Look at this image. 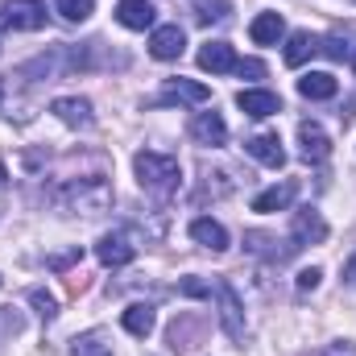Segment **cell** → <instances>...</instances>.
Segmentation results:
<instances>
[{
	"mask_svg": "<svg viewBox=\"0 0 356 356\" xmlns=\"http://www.w3.org/2000/svg\"><path fill=\"white\" fill-rule=\"evenodd\" d=\"M319 277H323V269H302V273H298V290H302V294H307V290H315V286H319Z\"/></svg>",
	"mask_w": 356,
	"mask_h": 356,
	"instance_id": "cell-28",
	"label": "cell"
},
{
	"mask_svg": "<svg viewBox=\"0 0 356 356\" xmlns=\"http://www.w3.org/2000/svg\"><path fill=\"white\" fill-rule=\"evenodd\" d=\"M0 25L17 33H33L46 25V4L42 0H4L0 4Z\"/></svg>",
	"mask_w": 356,
	"mask_h": 356,
	"instance_id": "cell-3",
	"label": "cell"
},
{
	"mask_svg": "<svg viewBox=\"0 0 356 356\" xmlns=\"http://www.w3.org/2000/svg\"><path fill=\"white\" fill-rule=\"evenodd\" d=\"M191 137H195L199 145H224V141H228V124H224L220 112H199V116L191 120Z\"/></svg>",
	"mask_w": 356,
	"mask_h": 356,
	"instance_id": "cell-14",
	"label": "cell"
},
{
	"mask_svg": "<svg viewBox=\"0 0 356 356\" xmlns=\"http://www.w3.org/2000/svg\"><path fill=\"white\" fill-rule=\"evenodd\" d=\"M236 108L245 116H253V120H266L273 112H282V95L266 91V88H245V91H236Z\"/></svg>",
	"mask_w": 356,
	"mask_h": 356,
	"instance_id": "cell-8",
	"label": "cell"
},
{
	"mask_svg": "<svg viewBox=\"0 0 356 356\" xmlns=\"http://www.w3.org/2000/svg\"><path fill=\"white\" fill-rule=\"evenodd\" d=\"M29 302H33V311H38V315H42L46 323H50V319L58 315V298H54V294H50L46 286H33V290H29Z\"/></svg>",
	"mask_w": 356,
	"mask_h": 356,
	"instance_id": "cell-24",
	"label": "cell"
},
{
	"mask_svg": "<svg viewBox=\"0 0 356 356\" xmlns=\"http://www.w3.org/2000/svg\"><path fill=\"white\" fill-rule=\"evenodd\" d=\"M158 99L162 104H207L211 91L203 88V83H195V79H166V88H162Z\"/></svg>",
	"mask_w": 356,
	"mask_h": 356,
	"instance_id": "cell-16",
	"label": "cell"
},
{
	"mask_svg": "<svg viewBox=\"0 0 356 356\" xmlns=\"http://www.w3.org/2000/svg\"><path fill=\"white\" fill-rule=\"evenodd\" d=\"M191 241L211 249V253H224L228 249V228L220 220H211V216H199V220H191Z\"/></svg>",
	"mask_w": 356,
	"mask_h": 356,
	"instance_id": "cell-11",
	"label": "cell"
},
{
	"mask_svg": "<svg viewBox=\"0 0 356 356\" xmlns=\"http://www.w3.org/2000/svg\"><path fill=\"white\" fill-rule=\"evenodd\" d=\"M311 54H319V38H311L307 29H298V33L286 38V67H302Z\"/></svg>",
	"mask_w": 356,
	"mask_h": 356,
	"instance_id": "cell-21",
	"label": "cell"
},
{
	"mask_svg": "<svg viewBox=\"0 0 356 356\" xmlns=\"http://www.w3.org/2000/svg\"><path fill=\"white\" fill-rule=\"evenodd\" d=\"M298 145H302V158L307 162H323L332 154V141H327L323 124H315V120H302L298 124Z\"/></svg>",
	"mask_w": 356,
	"mask_h": 356,
	"instance_id": "cell-15",
	"label": "cell"
},
{
	"mask_svg": "<svg viewBox=\"0 0 356 356\" xmlns=\"http://www.w3.org/2000/svg\"><path fill=\"white\" fill-rule=\"evenodd\" d=\"M95 257H99V266L120 269V266H129V261L137 257V245H133L124 232H104V236L95 241Z\"/></svg>",
	"mask_w": 356,
	"mask_h": 356,
	"instance_id": "cell-6",
	"label": "cell"
},
{
	"mask_svg": "<svg viewBox=\"0 0 356 356\" xmlns=\"http://www.w3.org/2000/svg\"><path fill=\"white\" fill-rule=\"evenodd\" d=\"M245 149H249L261 166H269V170H282V166H286V149H282V137H277V133H253V137L245 141Z\"/></svg>",
	"mask_w": 356,
	"mask_h": 356,
	"instance_id": "cell-10",
	"label": "cell"
},
{
	"mask_svg": "<svg viewBox=\"0 0 356 356\" xmlns=\"http://www.w3.org/2000/svg\"><path fill=\"white\" fill-rule=\"evenodd\" d=\"M54 203L71 216H99L108 211L112 203V182L104 175H91V178H71L63 191H54Z\"/></svg>",
	"mask_w": 356,
	"mask_h": 356,
	"instance_id": "cell-2",
	"label": "cell"
},
{
	"mask_svg": "<svg viewBox=\"0 0 356 356\" xmlns=\"http://www.w3.org/2000/svg\"><path fill=\"white\" fill-rule=\"evenodd\" d=\"M182 50H186V33L178 25H154L149 29V54L158 63H175V58H182Z\"/></svg>",
	"mask_w": 356,
	"mask_h": 356,
	"instance_id": "cell-7",
	"label": "cell"
},
{
	"mask_svg": "<svg viewBox=\"0 0 356 356\" xmlns=\"http://www.w3.org/2000/svg\"><path fill=\"white\" fill-rule=\"evenodd\" d=\"M0 95H4V88H0Z\"/></svg>",
	"mask_w": 356,
	"mask_h": 356,
	"instance_id": "cell-33",
	"label": "cell"
},
{
	"mask_svg": "<svg viewBox=\"0 0 356 356\" xmlns=\"http://www.w3.org/2000/svg\"><path fill=\"white\" fill-rule=\"evenodd\" d=\"M236 75H241V79H261V75H266V63H257V58H236Z\"/></svg>",
	"mask_w": 356,
	"mask_h": 356,
	"instance_id": "cell-26",
	"label": "cell"
},
{
	"mask_svg": "<svg viewBox=\"0 0 356 356\" xmlns=\"http://www.w3.org/2000/svg\"><path fill=\"white\" fill-rule=\"evenodd\" d=\"M0 282H4V277H0Z\"/></svg>",
	"mask_w": 356,
	"mask_h": 356,
	"instance_id": "cell-34",
	"label": "cell"
},
{
	"mask_svg": "<svg viewBox=\"0 0 356 356\" xmlns=\"http://www.w3.org/2000/svg\"><path fill=\"white\" fill-rule=\"evenodd\" d=\"M344 282H348V286H356V253L348 257V266H344Z\"/></svg>",
	"mask_w": 356,
	"mask_h": 356,
	"instance_id": "cell-30",
	"label": "cell"
},
{
	"mask_svg": "<svg viewBox=\"0 0 356 356\" xmlns=\"http://www.w3.org/2000/svg\"><path fill=\"white\" fill-rule=\"evenodd\" d=\"M116 21L124 29H154L158 25V8L149 0H120L116 4Z\"/></svg>",
	"mask_w": 356,
	"mask_h": 356,
	"instance_id": "cell-12",
	"label": "cell"
},
{
	"mask_svg": "<svg viewBox=\"0 0 356 356\" xmlns=\"http://www.w3.org/2000/svg\"><path fill=\"white\" fill-rule=\"evenodd\" d=\"M71 261H79V249H71V253H58V257H50V266H54V269H67Z\"/></svg>",
	"mask_w": 356,
	"mask_h": 356,
	"instance_id": "cell-29",
	"label": "cell"
},
{
	"mask_svg": "<svg viewBox=\"0 0 356 356\" xmlns=\"http://www.w3.org/2000/svg\"><path fill=\"white\" fill-rule=\"evenodd\" d=\"M319 50H323L327 58H344V54H348V46H344L340 38H323V42H319Z\"/></svg>",
	"mask_w": 356,
	"mask_h": 356,
	"instance_id": "cell-27",
	"label": "cell"
},
{
	"mask_svg": "<svg viewBox=\"0 0 356 356\" xmlns=\"http://www.w3.org/2000/svg\"><path fill=\"white\" fill-rule=\"evenodd\" d=\"M54 8H58L71 25H79V21H88L91 13H95V0H54Z\"/></svg>",
	"mask_w": 356,
	"mask_h": 356,
	"instance_id": "cell-23",
	"label": "cell"
},
{
	"mask_svg": "<svg viewBox=\"0 0 356 356\" xmlns=\"http://www.w3.org/2000/svg\"><path fill=\"white\" fill-rule=\"evenodd\" d=\"M71 356H112V344L104 332H83L71 340Z\"/></svg>",
	"mask_w": 356,
	"mask_h": 356,
	"instance_id": "cell-22",
	"label": "cell"
},
{
	"mask_svg": "<svg viewBox=\"0 0 356 356\" xmlns=\"http://www.w3.org/2000/svg\"><path fill=\"white\" fill-rule=\"evenodd\" d=\"M120 323H124V332H129V336L145 340V336L158 327V315H154V307H149V302H133V307L120 315Z\"/></svg>",
	"mask_w": 356,
	"mask_h": 356,
	"instance_id": "cell-18",
	"label": "cell"
},
{
	"mask_svg": "<svg viewBox=\"0 0 356 356\" xmlns=\"http://www.w3.org/2000/svg\"><path fill=\"white\" fill-rule=\"evenodd\" d=\"M4 182H8V170H4V162H0V186H4Z\"/></svg>",
	"mask_w": 356,
	"mask_h": 356,
	"instance_id": "cell-31",
	"label": "cell"
},
{
	"mask_svg": "<svg viewBox=\"0 0 356 356\" xmlns=\"http://www.w3.org/2000/svg\"><path fill=\"white\" fill-rule=\"evenodd\" d=\"M294 195H298V186L294 182H277V186H266L257 199H253V211H286L290 203H294Z\"/></svg>",
	"mask_w": 356,
	"mask_h": 356,
	"instance_id": "cell-19",
	"label": "cell"
},
{
	"mask_svg": "<svg viewBox=\"0 0 356 356\" xmlns=\"http://www.w3.org/2000/svg\"><path fill=\"white\" fill-rule=\"evenodd\" d=\"M336 91H340V83H336V75H327V71H311V75L298 79V95H302V99H332Z\"/></svg>",
	"mask_w": 356,
	"mask_h": 356,
	"instance_id": "cell-20",
	"label": "cell"
},
{
	"mask_svg": "<svg viewBox=\"0 0 356 356\" xmlns=\"http://www.w3.org/2000/svg\"><path fill=\"white\" fill-rule=\"evenodd\" d=\"M178 290H182L186 298H211V286H207V282H199V277H182V282H178Z\"/></svg>",
	"mask_w": 356,
	"mask_h": 356,
	"instance_id": "cell-25",
	"label": "cell"
},
{
	"mask_svg": "<svg viewBox=\"0 0 356 356\" xmlns=\"http://www.w3.org/2000/svg\"><path fill=\"white\" fill-rule=\"evenodd\" d=\"M249 38H253L257 46H277V42L286 38V21H282V13H257L253 25H249Z\"/></svg>",
	"mask_w": 356,
	"mask_h": 356,
	"instance_id": "cell-17",
	"label": "cell"
},
{
	"mask_svg": "<svg viewBox=\"0 0 356 356\" xmlns=\"http://www.w3.org/2000/svg\"><path fill=\"white\" fill-rule=\"evenodd\" d=\"M50 112L63 120V124H71V129H91V99L83 95H58L54 104H50Z\"/></svg>",
	"mask_w": 356,
	"mask_h": 356,
	"instance_id": "cell-9",
	"label": "cell"
},
{
	"mask_svg": "<svg viewBox=\"0 0 356 356\" xmlns=\"http://www.w3.org/2000/svg\"><path fill=\"white\" fill-rule=\"evenodd\" d=\"M290 241H294V249H302V245H323V241H327V220H323L315 207H298V211L290 216Z\"/></svg>",
	"mask_w": 356,
	"mask_h": 356,
	"instance_id": "cell-4",
	"label": "cell"
},
{
	"mask_svg": "<svg viewBox=\"0 0 356 356\" xmlns=\"http://www.w3.org/2000/svg\"><path fill=\"white\" fill-rule=\"evenodd\" d=\"M353 67H356V54H353Z\"/></svg>",
	"mask_w": 356,
	"mask_h": 356,
	"instance_id": "cell-32",
	"label": "cell"
},
{
	"mask_svg": "<svg viewBox=\"0 0 356 356\" xmlns=\"http://www.w3.org/2000/svg\"><path fill=\"white\" fill-rule=\"evenodd\" d=\"M211 294H216V302H220V323H224V332H228L232 340H245V311H241L236 290H232L228 282H211Z\"/></svg>",
	"mask_w": 356,
	"mask_h": 356,
	"instance_id": "cell-5",
	"label": "cell"
},
{
	"mask_svg": "<svg viewBox=\"0 0 356 356\" xmlns=\"http://www.w3.org/2000/svg\"><path fill=\"white\" fill-rule=\"evenodd\" d=\"M199 67L211 71V75H228V71H236V54H232L228 42H203L199 46Z\"/></svg>",
	"mask_w": 356,
	"mask_h": 356,
	"instance_id": "cell-13",
	"label": "cell"
},
{
	"mask_svg": "<svg viewBox=\"0 0 356 356\" xmlns=\"http://www.w3.org/2000/svg\"><path fill=\"white\" fill-rule=\"evenodd\" d=\"M133 175L141 182V191L154 195V199H170L178 186H182V166H178V158L158 154V149H141V154L133 158Z\"/></svg>",
	"mask_w": 356,
	"mask_h": 356,
	"instance_id": "cell-1",
	"label": "cell"
}]
</instances>
